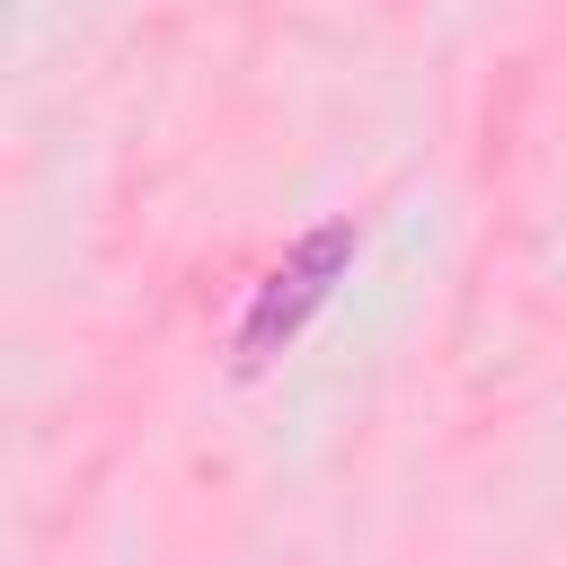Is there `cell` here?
<instances>
[{"label": "cell", "instance_id": "obj_1", "mask_svg": "<svg viewBox=\"0 0 566 566\" xmlns=\"http://www.w3.org/2000/svg\"><path fill=\"white\" fill-rule=\"evenodd\" d=\"M345 256H354V230H318V239H301L292 265H274V274L256 283V301H248V318H239V363H265L274 345H292L301 318L336 292Z\"/></svg>", "mask_w": 566, "mask_h": 566}]
</instances>
